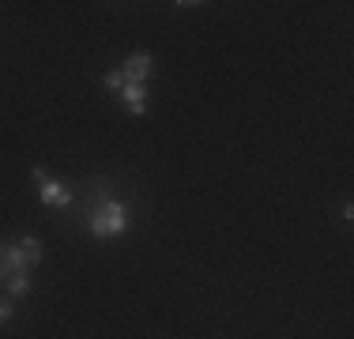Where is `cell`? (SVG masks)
<instances>
[{"instance_id": "1", "label": "cell", "mask_w": 354, "mask_h": 339, "mask_svg": "<svg viewBox=\"0 0 354 339\" xmlns=\"http://www.w3.org/2000/svg\"><path fill=\"white\" fill-rule=\"evenodd\" d=\"M41 260V241L38 237H19L15 245H4V257H0V283L15 275V271H30Z\"/></svg>"}, {"instance_id": "2", "label": "cell", "mask_w": 354, "mask_h": 339, "mask_svg": "<svg viewBox=\"0 0 354 339\" xmlns=\"http://www.w3.org/2000/svg\"><path fill=\"white\" fill-rule=\"evenodd\" d=\"M87 226H91V234H95V237H117V234L129 230V208L117 203V200H102L87 215Z\"/></svg>"}, {"instance_id": "3", "label": "cell", "mask_w": 354, "mask_h": 339, "mask_svg": "<svg viewBox=\"0 0 354 339\" xmlns=\"http://www.w3.org/2000/svg\"><path fill=\"white\" fill-rule=\"evenodd\" d=\"M151 68H155V57L151 53H132L129 61L121 64V75H124V83H147Z\"/></svg>"}, {"instance_id": "4", "label": "cell", "mask_w": 354, "mask_h": 339, "mask_svg": "<svg viewBox=\"0 0 354 339\" xmlns=\"http://www.w3.org/2000/svg\"><path fill=\"white\" fill-rule=\"evenodd\" d=\"M38 196H41L46 208H68V203H72V189H68V185H61V181H41Z\"/></svg>"}, {"instance_id": "5", "label": "cell", "mask_w": 354, "mask_h": 339, "mask_svg": "<svg viewBox=\"0 0 354 339\" xmlns=\"http://www.w3.org/2000/svg\"><path fill=\"white\" fill-rule=\"evenodd\" d=\"M121 98H124V106H129L132 113H143V109H147V87H143V83H124Z\"/></svg>"}, {"instance_id": "6", "label": "cell", "mask_w": 354, "mask_h": 339, "mask_svg": "<svg viewBox=\"0 0 354 339\" xmlns=\"http://www.w3.org/2000/svg\"><path fill=\"white\" fill-rule=\"evenodd\" d=\"M4 286H8V291H12V294H15V298H23V294L30 291V271H15V275L8 279Z\"/></svg>"}, {"instance_id": "7", "label": "cell", "mask_w": 354, "mask_h": 339, "mask_svg": "<svg viewBox=\"0 0 354 339\" xmlns=\"http://www.w3.org/2000/svg\"><path fill=\"white\" fill-rule=\"evenodd\" d=\"M102 83H106L109 91H121V87H124V75H121V72H106Z\"/></svg>"}, {"instance_id": "8", "label": "cell", "mask_w": 354, "mask_h": 339, "mask_svg": "<svg viewBox=\"0 0 354 339\" xmlns=\"http://www.w3.org/2000/svg\"><path fill=\"white\" fill-rule=\"evenodd\" d=\"M15 317V305L12 302H0V324H4V320H12Z\"/></svg>"}, {"instance_id": "9", "label": "cell", "mask_w": 354, "mask_h": 339, "mask_svg": "<svg viewBox=\"0 0 354 339\" xmlns=\"http://www.w3.org/2000/svg\"><path fill=\"white\" fill-rule=\"evenodd\" d=\"M0 257H4V245H0Z\"/></svg>"}]
</instances>
